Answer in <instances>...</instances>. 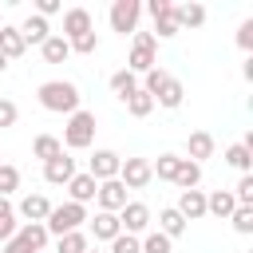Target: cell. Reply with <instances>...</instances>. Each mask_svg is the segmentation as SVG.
Segmentation results:
<instances>
[{
  "instance_id": "52a82bcc",
  "label": "cell",
  "mask_w": 253,
  "mask_h": 253,
  "mask_svg": "<svg viewBox=\"0 0 253 253\" xmlns=\"http://www.w3.org/2000/svg\"><path fill=\"white\" fill-rule=\"evenodd\" d=\"M150 162L146 158H123V166H119V182L126 186V190H146L150 186Z\"/></svg>"
},
{
  "instance_id": "4fadbf2b",
  "label": "cell",
  "mask_w": 253,
  "mask_h": 253,
  "mask_svg": "<svg viewBox=\"0 0 253 253\" xmlns=\"http://www.w3.org/2000/svg\"><path fill=\"white\" fill-rule=\"evenodd\" d=\"M16 241H20L28 253H43V245H47V229H43V221H24V225L16 229Z\"/></svg>"
},
{
  "instance_id": "60d3db41",
  "label": "cell",
  "mask_w": 253,
  "mask_h": 253,
  "mask_svg": "<svg viewBox=\"0 0 253 253\" xmlns=\"http://www.w3.org/2000/svg\"><path fill=\"white\" fill-rule=\"evenodd\" d=\"M237 47H241V51H253V20H245V24L237 28Z\"/></svg>"
},
{
  "instance_id": "b9f144b4",
  "label": "cell",
  "mask_w": 253,
  "mask_h": 253,
  "mask_svg": "<svg viewBox=\"0 0 253 253\" xmlns=\"http://www.w3.org/2000/svg\"><path fill=\"white\" fill-rule=\"evenodd\" d=\"M55 12H59V0H40V4H36V16H43V20L55 16Z\"/></svg>"
},
{
  "instance_id": "74e56055",
  "label": "cell",
  "mask_w": 253,
  "mask_h": 253,
  "mask_svg": "<svg viewBox=\"0 0 253 253\" xmlns=\"http://www.w3.org/2000/svg\"><path fill=\"white\" fill-rule=\"evenodd\" d=\"M71 43V51H79V55H91L95 47H99V36L95 32H87V36H75V40H67Z\"/></svg>"
},
{
  "instance_id": "1f68e13d",
  "label": "cell",
  "mask_w": 253,
  "mask_h": 253,
  "mask_svg": "<svg viewBox=\"0 0 253 253\" xmlns=\"http://www.w3.org/2000/svg\"><path fill=\"white\" fill-rule=\"evenodd\" d=\"M178 154H158V162H150V174H158L162 182H174V174H178Z\"/></svg>"
},
{
  "instance_id": "d6a6232c",
  "label": "cell",
  "mask_w": 253,
  "mask_h": 253,
  "mask_svg": "<svg viewBox=\"0 0 253 253\" xmlns=\"http://www.w3.org/2000/svg\"><path fill=\"white\" fill-rule=\"evenodd\" d=\"M126 111H130V115H134V119H146V115H150V111H154V99H150V95H146V91H142V87H138V91H134V95H130V99H126Z\"/></svg>"
},
{
  "instance_id": "30bf717a",
  "label": "cell",
  "mask_w": 253,
  "mask_h": 253,
  "mask_svg": "<svg viewBox=\"0 0 253 253\" xmlns=\"http://www.w3.org/2000/svg\"><path fill=\"white\" fill-rule=\"evenodd\" d=\"M119 166H123V158L115 150H95V158L87 162V174L95 182H111V178H119Z\"/></svg>"
},
{
  "instance_id": "83f0119b",
  "label": "cell",
  "mask_w": 253,
  "mask_h": 253,
  "mask_svg": "<svg viewBox=\"0 0 253 253\" xmlns=\"http://www.w3.org/2000/svg\"><path fill=\"white\" fill-rule=\"evenodd\" d=\"M174 182H178L182 190H198V182H202V166H198V162H190V158H182V162H178Z\"/></svg>"
},
{
  "instance_id": "2e32d148",
  "label": "cell",
  "mask_w": 253,
  "mask_h": 253,
  "mask_svg": "<svg viewBox=\"0 0 253 253\" xmlns=\"http://www.w3.org/2000/svg\"><path fill=\"white\" fill-rule=\"evenodd\" d=\"M186 221H198V217H206V194L202 190H182V198H178V206H174Z\"/></svg>"
},
{
  "instance_id": "9c48e42d",
  "label": "cell",
  "mask_w": 253,
  "mask_h": 253,
  "mask_svg": "<svg viewBox=\"0 0 253 253\" xmlns=\"http://www.w3.org/2000/svg\"><path fill=\"white\" fill-rule=\"evenodd\" d=\"M95 202H99V210H103V213H119V210L126 206V186H123L119 178H111V182H99V190H95Z\"/></svg>"
},
{
  "instance_id": "7402d4cb",
  "label": "cell",
  "mask_w": 253,
  "mask_h": 253,
  "mask_svg": "<svg viewBox=\"0 0 253 253\" xmlns=\"http://www.w3.org/2000/svg\"><path fill=\"white\" fill-rule=\"evenodd\" d=\"M174 20H178V28H202L206 8L202 4H174Z\"/></svg>"
},
{
  "instance_id": "ffe728a7",
  "label": "cell",
  "mask_w": 253,
  "mask_h": 253,
  "mask_svg": "<svg viewBox=\"0 0 253 253\" xmlns=\"http://www.w3.org/2000/svg\"><path fill=\"white\" fill-rule=\"evenodd\" d=\"M24 51H28V43H24L20 28L0 24V55H4V59H16V55H24Z\"/></svg>"
},
{
  "instance_id": "f1b7e54d",
  "label": "cell",
  "mask_w": 253,
  "mask_h": 253,
  "mask_svg": "<svg viewBox=\"0 0 253 253\" xmlns=\"http://www.w3.org/2000/svg\"><path fill=\"white\" fill-rule=\"evenodd\" d=\"M87 249H91V241H87V233H83V229L63 233V237H59V245H55V253H87Z\"/></svg>"
},
{
  "instance_id": "ee69618b",
  "label": "cell",
  "mask_w": 253,
  "mask_h": 253,
  "mask_svg": "<svg viewBox=\"0 0 253 253\" xmlns=\"http://www.w3.org/2000/svg\"><path fill=\"white\" fill-rule=\"evenodd\" d=\"M4 67H8V59H4V55H0V71H4Z\"/></svg>"
},
{
  "instance_id": "7a4b0ae2",
  "label": "cell",
  "mask_w": 253,
  "mask_h": 253,
  "mask_svg": "<svg viewBox=\"0 0 253 253\" xmlns=\"http://www.w3.org/2000/svg\"><path fill=\"white\" fill-rule=\"evenodd\" d=\"M67 150H87L91 142H95V111H75L71 119H67V126H63V138H59Z\"/></svg>"
},
{
  "instance_id": "277c9868",
  "label": "cell",
  "mask_w": 253,
  "mask_h": 253,
  "mask_svg": "<svg viewBox=\"0 0 253 253\" xmlns=\"http://www.w3.org/2000/svg\"><path fill=\"white\" fill-rule=\"evenodd\" d=\"M83 221H87V206L63 202V206H51V213H47L43 229H47V237H51V233H55V237H63V233H75Z\"/></svg>"
},
{
  "instance_id": "8992f818",
  "label": "cell",
  "mask_w": 253,
  "mask_h": 253,
  "mask_svg": "<svg viewBox=\"0 0 253 253\" xmlns=\"http://www.w3.org/2000/svg\"><path fill=\"white\" fill-rule=\"evenodd\" d=\"M119 225H123V233H130V237L146 233V229H150V206H146V202H126V206L119 210Z\"/></svg>"
},
{
  "instance_id": "4dcf8cb0",
  "label": "cell",
  "mask_w": 253,
  "mask_h": 253,
  "mask_svg": "<svg viewBox=\"0 0 253 253\" xmlns=\"http://www.w3.org/2000/svg\"><path fill=\"white\" fill-rule=\"evenodd\" d=\"M225 162H229L233 170H241V174H249V166H253V150H245L241 142H233V146L225 150Z\"/></svg>"
},
{
  "instance_id": "8d00e7d4",
  "label": "cell",
  "mask_w": 253,
  "mask_h": 253,
  "mask_svg": "<svg viewBox=\"0 0 253 253\" xmlns=\"http://www.w3.org/2000/svg\"><path fill=\"white\" fill-rule=\"evenodd\" d=\"M233 202L237 206H253V174H241V182L233 190Z\"/></svg>"
},
{
  "instance_id": "ab89813d",
  "label": "cell",
  "mask_w": 253,
  "mask_h": 253,
  "mask_svg": "<svg viewBox=\"0 0 253 253\" xmlns=\"http://www.w3.org/2000/svg\"><path fill=\"white\" fill-rule=\"evenodd\" d=\"M16 119H20V107L12 99H0V130L4 126H16Z\"/></svg>"
},
{
  "instance_id": "5b68a950",
  "label": "cell",
  "mask_w": 253,
  "mask_h": 253,
  "mask_svg": "<svg viewBox=\"0 0 253 253\" xmlns=\"http://www.w3.org/2000/svg\"><path fill=\"white\" fill-rule=\"evenodd\" d=\"M138 16H142V4L138 0H115L111 4V32H119V36L134 32L138 28Z\"/></svg>"
},
{
  "instance_id": "f35d334b",
  "label": "cell",
  "mask_w": 253,
  "mask_h": 253,
  "mask_svg": "<svg viewBox=\"0 0 253 253\" xmlns=\"http://www.w3.org/2000/svg\"><path fill=\"white\" fill-rule=\"evenodd\" d=\"M111 253H142V249H138V237H130V233H119V237L111 241Z\"/></svg>"
},
{
  "instance_id": "836d02e7",
  "label": "cell",
  "mask_w": 253,
  "mask_h": 253,
  "mask_svg": "<svg viewBox=\"0 0 253 253\" xmlns=\"http://www.w3.org/2000/svg\"><path fill=\"white\" fill-rule=\"evenodd\" d=\"M138 249H142V253H170V237L154 229V233H146V237L138 241Z\"/></svg>"
},
{
  "instance_id": "603a6c76",
  "label": "cell",
  "mask_w": 253,
  "mask_h": 253,
  "mask_svg": "<svg viewBox=\"0 0 253 253\" xmlns=\"http://www.w3.org/2000/svg\"><path fill=\"white\" fill-rule=\"evenodd\" d=\"M233 210H237V202H233L229 190H213V194L206 198V213H213V217H229Z\"/></svg>"
},
{
  "instance_id": "d6986e66",
  "label": "cell",
  "mask_w": 253,
  "mask_h": 253,
  "mask_svg": "<svg viewBox=\"0 0 253 253\" xmlns=\"http://www.w3.org/2000/svg\"><path fill=\"white\" fill-rule=\"evenodd\" d=\"M95 190H99V182H95L91 174H75V178L67 182V194H71V202H75V206L95 202Z\"/></svg>"
},
{
  "instance_id": "cb8c5ba5",
  "label": "cell",
  "mask_w": 253,
  "mask_h": 253,
  "mask_svg": "<svg viewBox=\"0 0 253 253\" xmlns=\"http://www.w3.org/2000/svg\"><path fill=\"white\" fill-rule=\"evenodd\" d=\"M20 36H24V43H43L51 32H47V20H43V16H28V20L20 24Z\"/></svg>"
},
{
  "instance_id": "d590c367",
  "label": "cell",
  "mask_w": 253,
  "mask_h": 253,
  "mask_svg": "<svg viewBox=\"0 0 253 253\" xmlns=\"http://www.w3.org/2000/svg\"><path fill=\"white\" fill-rule=\"evenodd\" d=\"M229 221H233L237 233H253V206H237V210L229 213Z\"/></svg>"
},
{
  "instance_id": "7bdbcfd3",
  "label": "cell",
  "mask_w": 253,
  "mask_h": 253,
  "mask_svg": "<svg viewBox=\"0 0 253 253\" xmlns=\"http://www.w3.org/2000/svg\"><path fill=\"white\" fill-rule=\"evenodd\" d=\"M0 253H28V249H24V245L12 237V241H4V249H0Z\"/></svg>"
},
{
  "instance_id": "f6af8a7d",
  "label": "cell",
  "mask_w": 253,
  "mask_h": 253,
  "mask_svg": "<svg viewBox=\"0 0 253 253\" xmlns=\"http://www.w3.org/2000/svg\"><path fill=\"white\" fill-rule=\"evenodd\" d=\"M87 253H99V249H87Z\"/></svg>"
},
{
  "instance_id": "ac0fdd59",
  "label": "cell",
  "mask_w": 253,
  "mask_h": 253,
  "mask_svg": "<svg viewBox=\"0 0 253 253\" xmlns=\"http://www.w3.org/2000/svg\"><path fill=\"white\" fill-rule=\"evenodd\" d=\"M186 154H190V162H198V166H202V158H213V134H210V130H194V134L186 138Z\"/></svg>"
},
{
  "instance_id": "9a60e30c",
  "label": "cell",
  "mask_w": 253,
  "mask_h": 253,
  "mask_svg": "<svg viewBox=\"0 0 253 253\" xmlns=\"http://www.w3.org/2000/svg\"><path fill=\"white\" fill-rule=\"evenodd\" d=\"M91 221V237L95 241H115L119 233H123V225H119V213H95V217H87Z\"/></svg>"
},
{
  "instance_id": "3957f363",
  "label": "cell",
  "mask_w": 253,
  "mask_h": 253,
  "mask_svg": "<svg viewBox=\"0 0 253 253\" xmlns=\"http://www.w3.org/2000/svg\"><path fill=\"white\" fill-rule=\"evenodd\" d=\"M150 67H158V40H154V32H134V43H130V55H126V71L146 75Z\"/></svg>"
},
{
  "instance_id": "bcb514c9",
  "label": "cell",
  "mask_w": 253,
  "mask_h": 253,
  "mask_svg": "<svg viewBox=\"0 0 253 253\" xmlns=\"http://www.w3.org/2000/svg\"><path fill=\"white\" fill-rule=\"evenodd\" d=\"M0 166H4V158H0Z\"/></svg>"
},
{
  "instance_id": "484cf974",
  "label": "cell",
  "mask_w": 253,
  "mask_h": 253,
  "mask_svg": "<svg viewBox=\"0 0 253 253\" xmlns=\"http://www.w3.org/2000/svg\"><path fill=\"white\" fill-rule=\"evenodd\" d=\"M111 91L126 103V99L138 91V75H134V71H126V67H123V71H115V75H111Z\"/></svg>"
},
{
  "instance_id": "f546056e",
  "label": "cell",
  "mask_w": 253,
  "mask_h": 253,
  "mask_svg": "<svg viewBox=\"0 0 253 253\" xmlns=\"http://www.w3.org/2000/svg\"><path fill=\"white\" fill-rule=\"evenodd\" d=\"M16 229H20L16 210L8 206V198H0V241H12V237H16Z\"/></svg>"
},
{
  "instance_id": "e575fe53",
  "label": "cell",
  "mask_w": 253,
  "mask_h": 253,
  "mask_svg": "<svg viewBox=\"0 0 253 253\" xmlns=\"http://www.w3.org/2000/svg\"><path fill=\"white\" fill-rule=\"evenodd\" d=\"M16 190H20V170L4 162V166H0V198H8V194H16Z\"/></svg>"
},
{
  "instance_id": "6da1fadb",
  "label": "cell",
  "mask_w": 253,
  "mask_h": 253,
  "mask_svg": "<svg viewBox=\"0 0 253 253\" xmlns=\"http://www.w3.org/2000/svg\"><path fill=\"white\" fill-rule=\"evenodd\" d=\"M40 107L43 111H55V115H75L79 111V87L67 83V79H47L40 83Z\"/></svg>"
},
{
  "instance_id": "7c38bea8",
  "label": "cell",
  "mask_w": 253,
  "mask_h": 253,
  "mask_svg": "<svg viewBox=\"0 0 253 253\" xmlns=\"http://www.w3.org/2000/svg\"><path fill=\"white\" fill-rule=\"evenodd\" d=\"M71 178H75V158L59 154V158L43 162V182H51V186H67Z\"/></svg>"
},
{
  "instance_id": "8fae6325",
  "label": "cell",
  "mask_w": 253,
  "mask_h": 253,
  "mask_svg": "<svg viewBox=\"0 0 253 253\" xmlns=\"http://www.w3.org/2000/svg\"><path fill=\"white\" fill-rule=\"evenodd\" d=\"M87 32H95L91 12L87 8H67L63 12V40H75V36H87Z\"/></svg>"
},
{
  "instance_id": "5bb4252c",
  "label": "cell",
  "mask_w": 253,
  "mask_h": 253,
  "mask_svg": "<svg viewBox=\"0 0 253 253\" xmlns=\"http://www.w3.org/2000/svg\"><path fill=\"white\" fill-rule=\"evenodd\" d=\"M47 213H51V202H47L43 194H28V198H20L16 217H24V221H47Z\"/></svg>"
},
{
  "instance_id": "44dd1931",
  "label": "cell",
  "mask_w": 253,
  "mask_h": 253,
  "mask_svg": "<svg viewBox=\"0 0 253 253\" xmlns=\"http://www.w3.org/2000/svg\"><path fill=\"white\" fill-rule=\"evenodd\" d=\"M158 233H166L170 241H174V237H182V233H186V217H182L174 206L158 210Z\"/></svg>"
},
{
  "instance_id": "e0dca14e",
  "label": "cell",
  "mask_w": 253,
  "mask_h": 253,
  "mask_svg": "<svg viewBox=\"0 0 253 253\" xmlns=\"http://www.w3.org/2000/svg\"><path fill=\"white\" fill-rule=\"evenodd\" d=\"M182 99H186V87H182V79H174V75H166V83L154 91V103L158 107H182Z\"/></svg>"
},
{
  "instance_id": "4316f807",
  "label": "cell",
  "mask_w": 253,
  "mask_h": 253,
  "mask_svg": "<svg viewBox=\"0 0 253 253\" xmlns=\"http://www.w3.org/2000/svg\"><path fill=\"white\" fill-rule=\"evenodd\" d=\"M32 154H36V158H43V162H51V158H59V154H63V142H59L55 134H40V138L32 142Z\"/></svg>"
},
{
  "instance_id": "ba28073f",
  "label": "cell",
  "mask_w": 253,
  "mask_h": 253,
  "mask_svg": "<svg viewBox=\"0 0 253 253\" xmlns=\"http://www.w3.org/2000/svg\"><path fill=\"white\" fill-rule=\"evenodd\" d=\"M146 12L154 16V32H158L162 40H170V36H178V32H182V28H178V20H174V4H170V0H150V4H146ZM158 36H154V40H158Z\"/></svg>"
},
{
  "instance_id": "d4e9b609",
  "label": "cell",
  "mask_w": 253,
  "mask_h": 253,
  "mask_svg": "<svg viewBox=\"0 0 253 253\" xmlns=\"http://www.w3.org/2000/svg\"><path fill=\"white\" fill-rule=\"evenodd\" d=\"M40 51H43V59H47V63H63V59L71 55V43H67L63 36H47V40L40 43Z\"/></svg>"
}]
</instances>
